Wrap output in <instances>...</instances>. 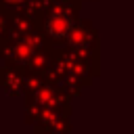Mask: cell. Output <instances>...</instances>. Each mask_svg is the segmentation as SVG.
Returning <instances> with one entry per match:
<instances>
[{
    "label": "cell",
    "mask_w": 134,
    "mask_h": 134,
    "mask_svg": "<svg viewBox=\"0 0 134 134\" xmlns=\"http://www.w3.org/2000/svg\"><path fill=\"white\" fill-rule=\"evenodd\" d=\"M8 2H21V0H8Z\"/></svg>",
    "instance_id": "cell-1"
}]
</instances>
